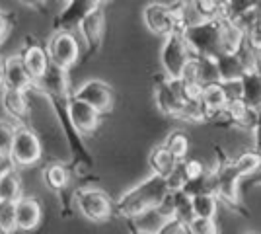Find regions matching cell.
Masks as SVG:
<instances>
[{
	"mask_svg": "<svg viewBox=\"0 0 261 234\" xmlns=\"http://www.w3.org/2000/svg\"><path fill=\"white\" fill-rule=\"evenodd\" d=\"M6 158L10 160V164L16 170L18 168H33L41 162L43 143L32 125H22L16 129V135H14V141H12V146Z\"/></svg>",
	"mask_w": 261,
	"mask_h": 234,
	"instance_id": "2",
	"label": "cell"
},
{
	"mask_svg": "<svg viewBox=\"0 0 261 234\" xmlns=\"http://www.w3.org/2000/svg\"><path fill=\"white\" fill-rule=\"evenodd\" d=\"M23 195L22 174L4 156L0 158V203H16Z\"/></svg>",
	"mask_w": 261,
	"mask_h": 234,
	"instance_id": "17",
	"label": "cell"
},
{
	"mask_svg": "<svg viewBox=\"0 0 261 234\" xmlns=\"http://www.w3.org/2000/svg\"><path fill=\"white\" fill-rule=\"evenodd\" d=\"M72 98L88 103L92 110H96L99 115H106L113 110L115 106V92L108 82L92 78L82 82L76 90H72Z\"/></svg>",
	"mask_w": 261,
	"mask_h": 234,
	"instance_id": "9",
	"label": "cell"
},
{
	"mask_svg": "<svg viewBox=\"0 0 261 234\" xmlns=\"http://www.w3.org/2000/svg\"><path fill=\"white\" fill-rule=\"evenodd\" d=\"M33 90L39 96H43L47 101L68 100L70 94H72V90H70V76L63 68L49 65L43 76L33 84Z\"/></svg>",
	"mask_w": 261,
	"mask_h": 234,
	"instance_id": "11",
	"label": "cell"
},
{
	"mask_svg": "<svg viewBox=\"0 0 261 234\" xmlns=\"http://www.w3.org/2000/svg\"><path fill=\"white\" fill-rule=\"evenodd\" d=\"M129 223V230H137V232H150L156 234L164 224V217L158 213V209H150L146 213H141L139 217L127 221Z\"/></svg>",
	"mask_w": 261,
	"mask_h": 234,
	"instance_id": "26",
	"label": "cell"
},
{
	"mask_svg": "<svg viewBox=\"0 0 261 234\" xmlns=\"http://www.w3.org/2000/svg\"><path fill=\"white\" fill-rule=\"evenodd\" d=\"M193 59L189 47L185 43L184 35L174 34L166 37L160 47V65H162V76L168 80H179L184 74L187 63Z\"/></svg>",
	"mask_w": 261,
	"mask_h": 234,
	"instance_id": "6",
	"label": "cell"
},
{
	"mask_svg": "<svg viewBox=\"0 0 261 234\" xmlns=\"http://www.w3.org/2000/svg\"><path fill=\"white\" fill-rule=\"evenodd\" d=\"M218 199L213 193H199L191 197V211H193V219H207V221H215L218 213Z\"/></svg>",
	"mask_w": 261,
	"mask_h": 234,
	"instance_id": "23",
	"label": "cell"
},
{
	"mask_svg": "<svg viewBox=\"0 0 261 234\" xmlns=\"http://www.w3.org/2000/svg\"><path fill=\"white\" fill-rule=\"evenodd\" d=\"M18 125L6 117H0V158L8 156V150L14 141V135H16Z\"/></svg>",
	"mask_w": 261,
	"mask_h": 234,
	"instance_id": "31",
	"label": "cell"
},
{
	"mask_svg": "<svg viewBox=\"0 0 261 234\" xmlns=\"http://www.w3.org/2000/svg\"><path fill=\"white\" fill-rule=\"evenodd\" d=\"M16 55H18L20 63L25 68V72L33 80V84L43 76L47 67L51 65L49 57H47V51H45V45L35 35H25L22 47H20V51Z\"/></svg>",
	"mask_w": 261,
	"mask_h": 234,
	"instance_id": "12",
	"label": "cell"
},
{
	"mask_svg": "<svg viewBox=\"0 0 261 234\" xmlns=\"http://www.w3.org/2000/svg\"><path fill=\"white\" fill-rule=\"evenodd\" d=\"M184 39L193 57H208L218 59L220 53V20L197 23L193 28H187Z\"/></svg>",
	"mask_w": 261,
	"mask_h": 234,
	"instance_id": "4",
	"label": "cell"
},
{
	"mask_svg": "<svg viewBox=\"0 0 261 234\" xmlns=\"http://www.w3.org/2000/svg\"><path fill=\"white\" fill-rule=\"evenodd\" d=\"M4 57V88L2 90H14V92H30L33 88V80L25 72L23 65L16 53Z\"/></svg>",
	"mask_w": 261,
	"mask_h": 234,
	"instance_id": "18",
	"label": "cell"
},
{
	"mask_svg": "<svg viewBox=\"0 0 261 234\" xmlns=\"http://www.w3.org/2000/svg\"><path fill=\"white\" fill-rule=\"evenodd\" d=\"M197 103H199V110L203 113V123H213L228 106V101H226L218 84H213V86L201 90V96H199Z\"/></svg>",
	"mask_w": 261,
	"mask_h": 234,
	"instance_id": "19",
	"label": "cell"
},
{
	"mask_svg": "<svg viewBox=\"0 0 261 234\" xmlns=\"http://www.w3.org/2000/svg\"><path fill=\"white\" fill-rule=\"evenodd\" d=\"M250 179H253V184H255V186H261V166L255 170V174H253V176H250Z\"/></svg>",
	"mask_w": 261,
	"mask_h": 234,
	"instance_id": "39",
	"label": "cell"
},
{
	"mask_svg": "<svg viewBox=\"0 0 261 234\" xmlns=\"http://www.w3.org/2000/svg\"><path fill=\"white\" fill-rule=\"evenodd\" d=\"M162 145L166 146V150L174 156L177 162H181V160L187 158L191 141H189V135L185 133L184 129H174V131L168 133V137L164 139Z\"/></svg>",
	"mask_w": 261,
	"mask_h": 234,
	"instance_id": "25",
	"label": "cell"
},
{
	"mask_svg": "<svg viewBox=\"0 0 261 234\" xmlns=\"http://www.w3.org/2000/svg\"><path fill=\"white\" fill-rule=\"evenodd\" d=\"M246 45V35L244 32L236 28L234 23L220 18V53L222 55H234Z\"/></svg>",
	"mask_w": 261,
	"mask_h": 234,
	"instance_id": "22",
	"label": "cell"
},
{
	"mask_svg": "<svg viewBox=\"0 0 261 234\" xmlns=\"http://www.w3.org/2000/svg\"><path fill=\"white\" fill-rule=\"evenodd\" d=\"M0 108L10 117L18 127L28 125L32 119V101L30 92H14V90H2L0 92Z\"/></svg>",
	"mask_w": 261,
	"mask_h": 234,
	"instance_id": "16",
	"label": "cell"
},
{
	"mask_svg": "<svg viewBox=\"0 0 261 234\" xmlns=\"http://www.w3.org/2000/svg\"><path fill=\"white\" fill-rule=\"evenodd\" d=\"M259 158H261V154H259Z\"/></svg>",
	"mask_w": 261,
	"mask_h": 234,
	"instance_id": "41",
	"label": "cell"
},
{
	"mask_svg": "<svg viewBox=\"0 0 261 234\" xmlns=\"http://www.w3.org/2000/svg\"><path fill=\"white\" fill-rule=\"evenodd\" d=\"M218 86L228 103L242 101V80H224V82H218Z\"/></svg>",
	"mask_w": 261,
	"mask_h": 234,
	"instance_id": "34",
	"label": "cell"
},
{
	"mask_svg": "<svg viewBox=\"0 0 261 234\" xmlns=\"http://www.w3.org/2000/svg\"><path fill=\"white\" fill-rule=\"evenodd\" d=\"M16 209V226L18 232L32 234L43 223V205L37 195L23 193L20 199L14 203Z\"/></svg>",
	"mask_w": 261,
	"mask_h": 234,
	"instance_id": "14",
	"label": "cell"
},
{
	"mask_svg": "<svg viewBox=\"0 0 261 234\" xmlns=\"http://www.w3.org/2000/svg\"><path fill=\"white\" fill-rule=\"evenodd\" d=\"M0 234H18L14 203H0Z\"/></svg>",
	"mask_w": 261,
	"mask_h": 234,
	"instance_id": "30",
	"label": "cell"
},
{
	"mask_svg": "<svg viewBox=\"0 0 261 234\" xmlns=\"http://www.w3.org/2000/svg\"><path fill=\"white\" fill-rule=\"evenodd\" d=\"M72 205L90 223H108L113 219V199L99 188H78L72 193Z\"/></svg>",
	"mask_w": 261,
	"mask_h": 234,
	"instance_id": "3",
	"label": "cell"
},
{
	"mask_svg": "<svg viewBox=\"0 0 261 234\" xmlns=\"http://www.w3.org/2000/svg\"><path fill=\"white\" fill-rule=\"evenodd\" d=\"M170 203L174 209V219H177L179 223L187 224L193 219V211H191V197L185 195L184 191H170Z\"/></svg>",
	"mask_w": 261,
	"mask_h": 234,
	"instance_id": "28",
	"label": "cell"
},
{
	"mask_svg": "<svg viewBox=\"0 0 261 234\" xmlns=\"http://www.w3.org/2000/svg\"><path fill=\"white\" fill-rule=\"evenodd\" d=\"M185 234H218V226L215 221L207 219H191L185 224Z\"/></svg>",
	"mask_w": 261,
	"mask_h": 234,
	"instance_id": "33",
	"label": "cell"
},
{
	"mask_svg": "<svg viewBox=\"0 0 261 234\" xmlns=\"http://www.w3.org/2000/svg\"><path fill=\"white\" fill-rule=\"evenodd\" d=\"M154 101H156L158 112L162 113L164 117L177 119V121L185 119L187 103L181 96L177 80H168V78L162 76V80L156 82V86H154Z\"/></svg>",
	"mask_w": 261,
	"mask_h": 234,
	"instance_id": "8",
	"label": "cell"
},
{
	"mask_svg": "<svg viewBox=\"0 0 261 234\" xmlns=\"http://www.w3.org/2000/svg\"><path fill=\"white\" fill-rule=\"evenodd\" d=\"M242 101L253 112L261 108V72L242 78Z\"/></svg>",
	"mask_w": 261,
	"mask_h": 234,
	"instance_id": "24",
	"label": "cell"
},
{
	"mask_svg": "<svg viewBox=\"0 0 261 234\" xmlns=\"http://www.w3.org/2000/svg\"><path fill=\"white\" fill-rule=\"evenodd\" d=\"M177 160L174 156L166 150L164 145H156L154 148H150L148 152V168H150V176L166 179L175 168H177Z\"/></svg>",
	"mask_w": 261,
	"mask_h": 234,
	"instance_id": "21",
	"label": "cell"
},
{
	"mask_svg": "<svg viewBox=\"0 0 261 234\" xmlns=\"http://www.w3.org/2000/svg\"><path fill=\"white\" fill-rule=\"evenodd\" d=\"M41 179L49 191L63 195V191L70 186V166L63 162H51L41 170Z\"/></svg>",
	"mask_w": 261,
	"mask_h": 234,
	"instance_id": "20",
	"label": "cell"
},
{
	"mask_svg": "<svg viewBox=\"0 0 261 234\" xmlns=\"http://www.w3.org/2000/svg\"><path fill=\"white\" fill-rule=\"evenodd\" d=\"M246 47L261 57V10L255 18V22L251 23V28L246 32Z\"/></svg>",
	"mask_w": 261,
	"mask_h": 234,
	"instance_id": "32",
	"label": "cell"
},
{
	"mask_svg": "<svg viewBox=\"0 0 261 234\" xmlns=\"http://www.w3.org/2000/svg\"><path fill=\"white\" fill-rule=\"evenodd\" d=\"M232 166L238 170V174L242 178H250L255 174V170L261 166V158L259 154L255 152V150H244V152H240L238 156H234L232 158Z\"/></svg>",
	"mask_w": 261,
	"mask_h": 234,
	"instance_id": "27",
	"label": "cell"
},
{
	"mask_svg": "<svg viewBox=\"0 0 261 234\" xmlns=\"http://www.w3.org/2000/svg\"><path fill=\"white\" fill-rule=\"evenodd\" d=\"M99 6H101V2H98V0H70V2H66L53 18V30L74 34L78 25L84 22V18L90 16Z\"/></svg>",
	"mask_w": 261,
	"mask_h": 234,
	"instance_id": "10",
	"label": "cell"
},
{
	"mask_svg": "<svg viewBox=\"0 0 261 234\" xmlns=\"http://www.w3.org/2000/svg\"><path fill=\"white\" fill-rule=\"evenodd\" d=\"M156 234H185V224L179 223L177 219H168Z\"/></svg>",
	"mask_w": 261,
	"mask_h": 234,
	"instance_id": "36",
	"label": "cell"
},
{
	"mask_svg": "<svg viewBox=\"0 0 261 234\" xmlns=\"http://www.w3.org/2000/svg\"><path fill=\"white\" fill-rule=\"evenodd\" d=\"M142 20L150 34L158 37H170L174 34H184L181 23L175 12V4H166V2H150L142 10Z\"/></svg>",
	"mask_w": 261,
	"mask_h": 234,
	"instance_id": "7",
	"label": "cell"
},
{
	"mask_svg": "<svg viewBox=\"0 0 261 234\" xmlns=\"http://www.w3.org/2000/svg\"><path fill=\"white\" fill-rule=\"evenodd\" d=\"M45 51H47L51 65L70 72V68L76 67L80 57H82V45L74 34L53 32V35L45 43Z\"/></svg>",
	"mask_w": 261,
	"mask_h": 234,
	"instance_id": "5",
	"label": "cell"
},
{
	"mask_svg": "<svg viewBox=\"0 0 261 234\" xmlns=\"http://www.w3.org/2000/svg\"><path fill=\"white\" fill-rule=\"evenodd\" d=\"M179 170H181V176H184V186L185 184H191V181H199V179H205L211 172V168H207L199 158H185L179 162Z\"/></svg>",
	"mask_w": 261,
	"mask_h": 234,
	"instance_id": "29",
	"label": "cell"
},
{
	"mask_svg": "<svg viewBox=\"0 0 261 234\" xmlns=\"http://www.w3.org/2000/svg\"><path fill=\"white\" fill-rule=\"evenodd\" d=\"M251 139H253V148L257 154H261V108L255 110V119H253V127H251Z\"/></svg>",
	"mask_w": 261,
	"mask_h": 234,
	"instance_id": "35",
	"label": "cell"
},
{
	"mask_svg": "<svg viewBox=\"0 0 261 234\" xmlns=\"http://www.w3.org/2000/svg\"><path fill=\"white\" fill-rule=\"evenodd\" d=\"M76 32L80 34V39L84 43L86 57L96 55L99 51V47H101L103 35H106V10H103V4L84 18V22L78 25Z\"/></svg>",
	"mask_w": 261,
	"mask_h": 234,
	"instance_id": "15",
	"label": "cell"
},
{
	"mask_svg": "<svg viewBox=\"0 0 261 234\" xmlns=\"http://www.w3.org/2000/svg\"><path fill=\"white\" fill-rule=\"evenodd\" d=\"M129 234H150V232H137V230H130Z\"/></svg>",
	"mask_w": 261,
	"mask_h": 234,
	"instance_id": "40",
	"label": "cell"
},
{
	"mask_svg": "<svg viewBox=\"0 0 261 234\" xmlns=\"http://www.w3.org/2000/svg\"><path fill=\"white\" fill-rule=\"evenodd\" d=\"M66 119L80 137H88L99 129L101 115L96 110H92L88 103L72 98V94H70V98L66 101Z\"/></svg>",
	"mask_w": 261,
	"mask_h": 234,
	"instance_id": "13",
	"label": "cell"
},
{
	"mask_svg": "<svg viewBox=\"0 0 261 234\" xmlns=\"http://www.w3.org/2000/svg\"><path fill=\"white\" fill-rule=\"evenodd\" d=\"M168 193H170V190H168L166 179L156 178V176H146L137 186L123 191L119 197L113 201V217L130 221V219L139 217L141 213L158 209Z\"/></svg>",
	"mask_w": 261,
	"mask_h": 234,
	"instance_id": "1",
	"label": "cell"
},
{
	"mask_svg": "<svg viewBox=\"0 0 261 234\" xmlns=\"http://www.w3.org/2000/svg\"><path fill=\"white\" fill-rule=\"evenodd\" d=\"M12 25V18L6 14V10L0 6V45L4 43V39H6V35H8V30H10Z\"/></svg>",
	"mask_w": 261,
	"mask_h": 234,
	"instance_id": "37",
	"label": "cell"
},
{
	"mask_svg": "<svg viewBox=\"0 0 261 234\" xmlns=\"http://www.w3.org/2000/svg\"><path fill=\"white\" fill-rule=\"evenodd\" d=\"M4 88V57L0 55V90Z\"/></svg>",
	"mask_w": 261,
	"mask_h": 234,
	"instance_id": "38",
	"label": "cell"
}]
</instances>
